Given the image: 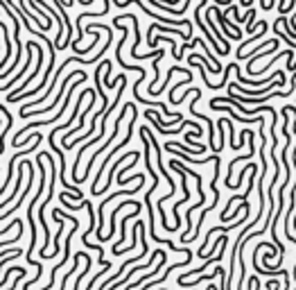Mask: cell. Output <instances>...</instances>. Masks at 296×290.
Here are the masks:
<instances>
[{
    "label": "cell",
    "instance_id": "1",
    "mask_svg": "<svg viewBox=\"0 0 296 290\" xmlns=\"http://www.w3.org/2000/svg\"><path fill=\"white\" fill-rule=\"evenodd\" d=\"M81 82H86V75H84V77H77L75 86H72V89H70V91H68V93H66V98H64V104H61V109L57 111L55 116H50V118H48V120H38V123H30V125H27V127L18 129V132L14 134V138H12V145H14V148H18V143H21V136H25V134L30 132V129H34V127H48V125L57 123V120H59L61 116H64V111H66V107H68V102H70V95H72V91H77V86H79Z\"/></svg>",
    "mask_w": 296,
    "mask_h": 290
},
{
    "label": "cell",
    "instance_id": "2",
    "mask_svg": "<svg viewBox=\"0 0 296 290\" xmlns=\"http://www.w3.org/2000/svg\"><path fill=\"white\" fill-rule=\"evenodd\" d=\"M129 111H132V120H129V127H127V134H124V138H122V143H118L113 150H111L109 154L104 157V163H100V168H98V177H95V182H93V186H91V193L95 195V191H98V182H100V177L104 175V168L109 166V161L115 157V152H120V150L124 148V145H129V141H132V136H134V127H136V118H138V109H136V104L132 102V107H129Z\"/></svg>",
    "mask_w": 296,
    "mask_h": 290
},
{
    "label": "cell",
    "instance_id": "3",
    "mask_svg": "<svg viewBox=\"0 0 296 290\" xmlns=\"http://www.w3.org/2000/svg\"><path fill=\"white\" fill-rule=\"evenodd\" d=\"M129 107H132V102H127V104H124V107H122V109H120L118 118H115V127H113V132H111V136H109V138H106V143H104V145H100V148H98V150H95V152H93V157H91V161H89V163H86V175H84V177H81V179H79V184H81V182H86V177H89V172H91V170H93V163H95V161H98V157H100V154H102V152H104V150H106V148H109V145H111V143H113V141H115V136H118V132H120V123H122V118H124V114H127V111H129Z\"/></svg>",
    "mask_w": 296,
    "mask_h": 290
},
{
    "label": "cell",
    "instance_id": "4",
    "mask_svg": "<svg viewBox=\"0 0 296 290\" xmlns=\"http://www.w3.org/2000/svg\"><path fill=\"white\" fill-rule=\"evenodd\" d=\"M132 3H136L145 14H149L152 18H158V25H165V27H167V25H174V30H177V27H186V34L192 37V23H190V18H167V16H158V14H152V9H149L147 5L143 3V0H132Z\"/></svg>",
    "mask_w": 296,
    "mask_h": 290
},
{
    "label": "cell",
    "instance_id": "5",
    "mask_svg": "<svg viewBox=\"0 0 296 290\" xmlns=\"http://www.w3.org/2000/svg\"><path fill=\"white\" fill-rule=\"evenodd\" d=\"M41 141H43V134H36V138H34V145H27V148H25V152H18V154H14V157H12V161H9V166H7V179H5L3 188H0V197H3L5 193H7V184L12 182V172H14V166H16V163L21 161V159H25L30 152H34V150H36V145L41 143Z\"/></svg>",
    "mask_w": 296,
    "mask_h": 290
},
{
    "label": "cell",
    "instance_id": "6",
    "mask_svg": "<svg viewBox=\"0 0 296 290\" xmlns=\"http://www.w3.org/2000/svg\"><path fill=\"white\" fill-rule=\"evenodd\" d=\"M84 75H86L84 70H72V72H68V75L64 77V80H61V91H64V86H66L68 82L72 80V77H84ZM61 91L55 95V100H52V102L48 104V109H32V111H27V114H23L21 118H30V116H34V114H41V111H43V114H50V111H55V109H57V104L61 102Z\"/></svg>",
    "mask_w": 296,
    "mask_h": 290
},
{
    "label": "cell",
    "instance_id": "7",
    "mask_svg": "<svg viewBox=\"0 0 296 290\" xmlns=\"http://www.w3.org/2000/svg\"><path fill=\"white\" fill-rule=\"evenodd\" d=\"M32 48H34V50H36V52H38V55H36V68H34V70L30 72V77H27V80H25V82H23V84H21V86H18V89H16V91H12V93H9V95H7V100H12V98H16V95L25 93V86H27V84H30V82H32V80H34V77H36V75H38V72H41V68H43V48H38V46H36V43H34V41H32Z\"/></svg>",
    "mask_w": 296,
    "mask_h": 290
},
{
    "label": "cell",
    "instance_id": "8",
    "mask_svg": "<svg viewBox=\"0 0 296 290\" xmlns=\"http://www.w3.org/2000/svg\"><path fill=\"white\" fill-rule=\"evenodd\" d=\"M23 48H25V50L30 52V55L25 57V66H23V68L18 70V72H14V75H12V80H7V84H0V91H7V89H12V86L16 84V82H21V80H23V72H25L27 68H30V64H32V52H34V48H32V41H27Z\"/></svg>",
    "mask_w": 296,
    "mask_h": 290
},
{
    "label": "cell",
    "instance_id": "9",
    "mask_svg": "<svg viewBox=\"0 0 296 290\" xmlns=\"http://www.w3.org/2000/svg\"><path fill=\"white\" fill-rule=\"evenodd\" d=\"M127 159H140V152H136V150H134V152H124L122 157H120L118 161H115L113 166H111V170H109V179L104 182V186H102V188H98V191H95V195H102V193H104L106 188L111 186V182H113V177H115V170H118V166H120V163H124V161H127Z\"/></svg>",
    "mask_w": 296,
    "mask_h": 290
},
{
    "label": "cell",
    "instance_id": "10",
    "mask_svg": "<svg viewBox=\"0 0 296 290\" xmlns=\"http://www.w3.org/2000/svg\"><path fill=\"white\" fill-rule=\"evenodd\" d=\"M165 261H167V254H165V252H163V249H161V254H158V263H156V268H154V270H152V272L143 274V277H140V279H138V281L129 283V286H127V290H138V288H140V283H145V281H147V279H152V277H154V274H156V272H158V270H161V268H163V265H165Z\"/></svg>",
    "mask_w": 296,
    "mask_h": 290
},
{
    "label": "cell",
    "instance_id": "11",
    "mask_svg": "<svg viewBox=\"0 0 296 290\" xmlns=\"http://www.w3.org/2000/svg\"><path fill=\"white\" fill-rule=\"evenodd\" d=\"M52 220L59 225V231H57V236H55V249H52V252L48 254L46 259H55V256L59 254V249H61V236H64V218H59L57 209H52Z\"/></svg>",
    "mask_w": 296,
    "mask_h": 290
},
{
    "label": "cell",
    "instance_id": "12",
    "mask_svg": "<svg viewBox=\"0 0 296 290\" xmlns=\"http://www.w3.org/2000/svg\"><path fill=\"white\" fill-rule=\"evenodd\" d=\"M18 166V177H16V184H14V191H12V195H9V200H5V202H0V211L3 209H7V202H16V195H18V191H21V182H23V175H25V159H23V163H16Z\"/></svg>",
    "mask_w": 296,
    "mask_h": 290
},
{
    "label": "cell",
    "instance_id": "13",
    "mask_svg": "<svg viewBox=\"0 0 296 290\" xmlns=\"http://www.w3.org/2000/svg\"><path fill=\"white\" fill-rule=\"evenodd\" d=\"M152 3V7H156V9H161V12H167V14H174V16H181L183 12H186L188 7H190V3H183L179 9H174V7H167V5H163V3H158V0H149Z\"/></svg>",
    "mask_w": 296,
    "mask_h": 290
},
{
    "label": "cell",
    "instance_id": "14",
    "mask_svg": "<svg viewBox=\"0 0 296 290\" xmlns=\"http://www.w3.org/2000/svg\"><path fill=\"white\" fill-rule=\"evenodd\" d=\"M109 270H111V268H102V272H98V274H95V277L89 281V286H86V290H91V288H93L95 283H98V279H100V277H104V272H109Z\"/></svg>",
    "mask_w": 296,
    "mask_h": 290
},
{
    "label": "cell",
    "instance_id": "15",
    "mask_svg": "<svg viewBox=\"0 0 296 290\" xmlns=\"http://www.w3.org/2000/svg\"><path fill=\"white\" fill-rule=\"evenodd\" d=\"M21 236H23V231H21V234H18V236H12V238H9L7 243H5V240H3V243H0V247H5V245H9V243H16V240L21 238Z\"/></svg>",
    "mask_w": 296,
    "mask_h": 290
}]
</instances>
